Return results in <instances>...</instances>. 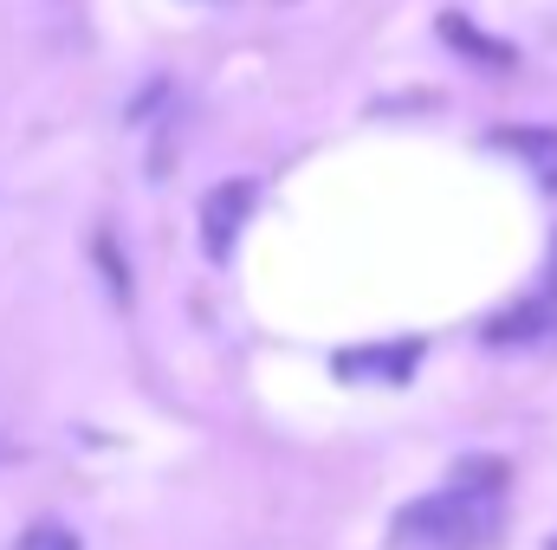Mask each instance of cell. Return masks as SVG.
Returning <instances> with one entry per match:
<instances>
[{"instance_id":"6da1fadb","label":"cell","mask_w":557,"mask_h":550,"mask_svg":"<svg viewBox=\"0 0 557 550\" xmlns=\"http://www.w3.org/2000/svg\"><path fill=\"white\" fill-rule=\"evenodd\" d=\"M506 460L493 453H473L454 466V479L434 492V499H416L403 518H396V545L416 550H486L499 538V499H506Z\"/></svg>"},{"instance_id":"7a4b0ae2","label":"cell","mask_w":557,"mask_h":550,"mask_svg":"<svg viewBox=\"0 0 557 550\" xmlns=\"http://www.w3.org/2000/svg\"><path fill=\"white\" fill-rule=\"evenodd\" d=\"M253 208H260V188H253L247 175H227V182H214V188L201 195V247H208L214 266L234 260V240L247 234Z\"/></svg>"},{"instance_id":"3957f363","label":"cell","mask_w":557,"mask_h":550,"mask_svg":"<svg viewBox=\"0 0 557 550\" xmlns=\"http://www.w3.org/2000/svg\"><path fill=\"white\" fill-rule=\"evenodd\" d=\"M421 363L416 337H396V343H370V350H337V376L344 383H409Z\"/></svg>"},{"instance_id":"277c9868","label":"cell","mask_w":557,"mask_h":550,"mask_svg":"<svg viewBox=\"0 0 557 550\" xmlns=\"http://www.w3.org/2000/svg\"><path fill=\"white\" fill-rule=\"evenodd\" d=\"M493 149H506V155H519L525 168H532V182L557 195V130L552 124H512V130H493Z\"/></svg>"},{"instance_id":"5b68a950","label":"cell","mask_w":557,"mask_h":550,"mask_svg":"<svg viewBox=\"0 0 557 550\" xmlns=\"http://www.w3.org/2000/svg\"><path fill=\"white\" fill-rule=\"evenodd\" d=\"M539 337H557V285L486 324V343H539Z\"/></svg>"},{"instance_id":"8992f818","label":"cell","mask_w":557,"mask_h":550,"mask_svg":"<svg viewBox=\"0 0 557 550\" xmlns=\"http://www.w3.org/2000/svg\"><path fill=\"white\" fill-rule=\"evenodd\" d=\"M441 39H447L454 52L486 59V65H512V52H506V46H493V39H480V26H473V20H460V13H441Z\"/></svg>"},{"instance_id":"52a82bcc","label":"cell","mask_w":557,"mask_h":550,"mask_svg":"<svg viewBox=\"0 0 557 550\" xmlns=\"http://www.w3.org/2000/svg\"><path fill=\"white\" fill-rule=\"evenodd\" d=\"M13 550H85V545H78V532H72V525H52V518H46V525L20 532V538H13Z\"/></svg>"},{"instance_id":"ba28073f","label":"cell","mask_w":557,"mask_h":550,"mask_svg":"<svg viewBox=\"0 0 557 550\" xmlns=\"http://www.w3.org/2000/svg\"><path fill=\"white\" fill-rule=\"evenodd\" d=\"M552 550H557V538H552Z\"/></svg>"}]
</instances>
